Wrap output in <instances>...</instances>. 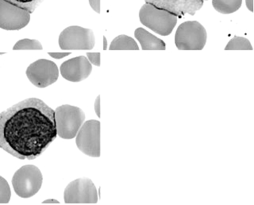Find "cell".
I'll return each instance as SVG.
<instances>
[{
	"label": "cell",
	"mask_w": 254,
	"mask_h": 205,
	"mask_svg": "<svg viewBox=\"0 0 254 205\" xmlns=\"http://www.w3.org/2000/svg\"><path fill=\"white\" fill-rule=\"evenodd\" d=\"M55 112L30 98L0 113V148L21 160H34L57 138Z\"/></svg>",
	"instance_id": "1"
},
{
	"label": "cell",
	"mask_w": 254,
	"mask_h": 205,
	"mask_svg": "<svg viewBox=\"0 0 254 205\" xmlns=\"http://www.w3.org/2000/svg\"><path fill=\"white\" fill-rule=\"evenodd\" d=\"M139 18L141 24L161 36L171 34L178 21V17L173 13L146 2L140 9Z\"/></svg>",
	"instance_id": "2"
},
{
	"label": "cell",
	"mask_w": 254,
	"mask_h": 205,
	"mask_svg": "<svg viewBox=\"0 0 254 205\" xmlns=\"http://www.w3.org/2000/svg\"><path fill=\"white\" fill-rule=\"evenodd\" d=\"M55 112L56 128L58 136L64 139H72L77 135L85 120V114L75 106H60Z\"/></svg>",
	"instance_id": "3"
},
{
	"label": "cell",
	"mask_w": 254,
	"mask_h": 205,
	"mask_svg": "<svg viewBox=\"0 0 254 205\" xmlns=\"http://www.w3.org/2000/svg\"><path fill=\"white\" fill-rule=\"evenodd\" d=\"M206 29L197 21L183 22L176 32L175 44L180 50H202L206 45Z\"/></svg>",
	"instance_id": "4"
},
{
	"label": "cell",
	"mask_w": 254,
	"mask_h": 205,
	"mask_svg": "<svg viewBox=\"0 0 254 205\" xmlns=\"http://www.w3.org/2000/svg\"><path fill=\"white\" fill-rule=\"evenodd\" d=\"M43 177L42 172L33 165H24L15 172L12 178L14 192L22 198H30L42 188Z\"/></svg>",
	"instance_id": "5"
},
{
	"label": "cell",
	"mask_w": 254,
	"mask_h": 205,
	"mask_svg": "<svg viewBox=\"0 0 254 205\" xmlns=\"http://www.w3.org/2000/svg\"><path fill=\"white\" fill-rule=\"evenodd\" d=\"M64 200L67 205H95L98 202L97 189L89 178H79L67 185Z\"/></svg>",
	"instance_id": "6"
},
{
	"label": "cell",
	"mask_w": 254,
	"mask_h": 205,
	"mask_svg": "<svg viewBox=\"0 0 254 205\" xmlns=\"http://www.w3.org/2000/svg\"><path fill=\"white\" fill-rule=\"evenodd\" d=\"M95 44L93 31L81 26H69L60 34L59 46L62 50H91Z\"/></svg>",
	"instance_id": "7"
},
{
	"label": "cell",
	"mask_w": 254,
	"mask_h": 205,
	"mask_svg": "<svg viewBox=\"0 0 254 205\" xmlns=\"http://www.w3.org/2000/svg\"><path fill=\"white\" fill-rule=\"evenodd\" d=\"M75 137V143L82 153L90 157H100V122L86 121Z\"/></svg>",
	"instance_id": "8"
},
{
	"label": "cell",
	"mask_w": 254,
	"mask_h": 205,
	"mask_svg": "<svg viewBox=\"0 0 254 205\" xmlns=\"http://www.w3.org/2000/svg\"><path fill=\"white\" fill-rule=\"evenodd\" d=\"M26 76L36 87L45 88L58 80L59 70L54 62L40 59L28 67Z\"/></svg>",
	"instance_id": "9"
},
{
	"label": "cell",
	"mask_w": 254,
	"mask_h": 205,
	"mask_svg": "<svg viewBox=\"0 0 254 205\" xmlns=\"http://www.w3.org/2000/svg\"><path fill=\"white\" fill-rule=\"evenodd\" d=\"M30 21V13L25 9L0 0V28L19 30L26 27Z\"/></svg>",
	"instance_id": "10"
},
{
	"label": "cell",
	"mask_w": 254,
	"mask_h": 205,
	"mask_svg": "<svg viewBox=\"0 0 254 205\" xmlns=\"http://www.w3.org/2000/svg\"><path fill=\"white\" fill-rule=\"evenodd\" d=\"M91 71L92 66L84 56L71 58L61 66V74L63 78L74 83L87 79Z\"/></svg>",
	"instance_id": "11"
},
{
	"label": "cell",
	"mask_w": 254,
	"mask_h": 205,
	"mask_svg": "<svg viewBox=\"0 0 254 205\" xmlns=\"http://www.w3.org/2000/svg\"><path fill=\"white\" fill-rule=\"evenodd\" d=\"M158 8L165 9L178 15L189 14L194 15L202 7L203 0H145Z\"/></svg>",
	"instance_id": "12"
},
{
	"label": "cell",
	"mask_w": 254,
	"mask_h": 205,
	"mask_svg": "<svg viewBox=\"0 0 254 205\" xmlns=\"http://www.w3.org/2000/svg\"><path fill=\"white\" fill-rule=\"evenodd\" d=\"M135 38L140 42L143 50H165L166 44L164 41L150 34L143 28H137L134 32Z\"/></svg>",
	"instance_id": "13"
},
{
	"label": "cell",
	"mask_w": 254,
	"mask_h": 205,
	"mask_svg": "<svg viewBox=\"0 0 254 205\" xmlns=\"http://www.w3.org/2000/svg\"><path fill=\"white\" fill-rule=\"evenodd\" d=\"M110 50H138V45L133 38L122 34L116 37L109 47Z\"/></svg>",
	"instance_id": "14"
},
{
	"label": "cell",
	"mask_w": 254,
	"mask_h": 205,
	"mask_svg": "<svg viewBox=\"0 0 254 205\" xmlns=\"http://www.w3.org/2000/svg\"><path fill=\"white\" fill-rule=\"evenodd\" d=\"M242 4V0H213L214 10L221 14H232L239 10Z\"/></svg>",
	"instance_id": "15"
},
{
	"label": "cell",
	"mask_w": 254,
	"mask_h": 205,
	"mask_svg": "<svg viewBox=\"0 0 254 205\" xmlns=\"http://www.w3.org/2000/svg\"><path fill=\"white\" fill-rule=\"evenodd\" d=\"M225 50H253V46L247 38L235 36L228 42V44L226 45Z\"/></svg>",
	"instance_id": "16"
},
{
	"label": "cell",
	"mask_w": 254,
	"mask_h": 205,
	"mask_svg": "<svg viewBox=\"0 0 254 205\" xmlns=\"http://www.w3.org/2000/svg\"><path fill=\"white\" fill-rule=\"evenodd\" d=\"M14 50H43L42 44L39 41L35 39H22L16 42L13 47Z\"/></svg>",
	"instance_id": "17"
},
{
	"label": "cell",
	"mask_w": 254,
	"mask_h": 205,
	"mask_svg": "<svg viewBox=\"0 0 254 205\" xmlns=\"http://www.w3.org/2000/svg\"><path fill=\"white\" fill-rule=\"evenodd\" d=\"M5 1L18 6V7L25 9L31 14L34 12L36 8H38V6L42 4L45 0H5Z\"/></svg>",
	"instance_id": "18"
},
{
	"label": "cell",
	"mask_w": 254,
	"mask_h": 205,
	"mask_svg": "<svg viewBox=\"0 0 254 205\" xmlns=\"http://www.w3.org/2000/svg\"><path fill=\"white\" fill-rule=\"evenodd\" d=\"M11 197L10 185L6 180L0 176V205L9 203Z\"/></svg>",
	"instance_id": "19"
},
{
	"label": "cell",
	"mask_w": 254,
	"mask_h": 205,
	"mask_svg": "<svg viewBox=\"0 0 254 205\" xmlns=\"http://www.w3.org/2000/svg\"><path fill=\"white\" fill-rule=\"evenodd\" d=\"M87 57L91 64L100 66V53H87Z\"/></svg>",
	"instance_id": "20"
},
{
	"label": "cell",
	"mask_w": 254,
	"mask_h": 205,
	"mask_svg": "<svg viewBox=\"0 0 254 205\" xmlns=\"http://www.w3.org/2000/svg\"><path fill=\"white\" fill-rule=\"evenodd\" d=\"M91 8L95 10L98 14L100 13V0H88Z\"/></svg>",
	"instance_id": "21"
},
{
	"label": "cell",
	"mask_w": 254,
	"mask_h": 205,
	"mask_svg": "<svg viewBox=\"0 0 254 205\" xmlns=\"http://www.w3.org/2000/svg\"><path fill=\"white\" fill-rule=\"evenodd\" d=\"M71 53H49V55L51 56L54 59H62V58H65V57L70 55Z\"/></svg>",
	"instance_id": "22"
},
{
	"label": "cell",
	"mask_w": 254,
	"mask_h": 205,
	"mask_svg": "<svg viewBox=\"0 0 254 205\" xmlns=\"http://www.w3.org/2000/svg\"><path fill=\"white\" fill-rule=\"evenodd\" d=\"M95 112L98 117L100 118V96H98L95 100Z\"/></svg>",
	"instance_id": "23"
},
{
	"label": "cell",
	"mask_w": 254,
	"mask_h": 205,
	"mask_svg": "<svg viewBox=\"0 0 254 205\" xmlns=\"http://www.w3.org/2000/svg\"><path fill=\"white\" fill-rule=\"evenodd\" d=\"M246 4L247 8L253 12L254 11V0H246Z\"/></svg>",
	"instance_id": "24"
},
{
	"label": "cell",
	"mask_w": 254,
	"mask_h": 205,
	"mask_svg": "<svg viewBox=\"0 0 254 205\" xmlns=\"http://www.w3.org/2000/svg\"><path fill=\"white\" fill-rule=\"evenodd\" d=\"M43 205H59V201H57V200H46V201H43L42 202Z\"/></svg>",
	"instance_id": "25"
},
{
	"label": "cell",
	"mask_w": 254,
	"mask_h": 205,
	"mask_svg": "<svg viewBox=\"0 0 254 205\" xmlns=\"http://www.w3.org/2000/svg\"><path fill=\"white\" fill-rule=\"evenodd\" d=\"M103 50H107V40L105 36H103Z\"/></svg>",
	"instance_id": "26"
},
{
	"label": "cell",
	"mask_w": 254,
	"mask_h": 205,
	"mask_svg": "<svg viewBox=\"0 0 254 205\" xmlns=\"http://www.w3.org/2000/svg\"><path fill=\"white\" fill-rule=\"evenodd\" d=\"M203 1H204V0H203Z\"/></svg>",
	"instance_id": "27"
}]
</instances>
